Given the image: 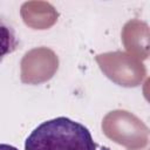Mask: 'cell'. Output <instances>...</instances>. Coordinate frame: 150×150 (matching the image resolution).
I'll return each instance as SVG.
<instances>
[{
    "instance_id": "cell-3",
    "label": "cell",
    "mask_w": 150,
    "mask_h": 150,
    "mask_svg": "<svg viewBox=\"0 0 150 150\" xmlns=\"http://www.w3.org/2000/svg\"><path fill=\"white\" fill-rule=\"evenodd\" d=\"M0 150H19L18 148L9 145V144H5V143H0Z\"/></svg>"
},
{
    "instance_id": "cell-2",
    "label": "cell",
    "mask_w": 150,
    "mask_h": 150,
    "mask_svg": "<svg viewBox=\"0 0 150 150\" xmlns=\"http://www.w3.org/2000/svg\"><path fill=\"white\" fill-rule=\"evenodd\" d=\"M19 43L20 41L13 26L0 18V63L7 55L18 49Z\"/></svg>"
},
{
    "instance_id": "cell-1",
    "label": "cell",
    "mask_w": 150,
    "mask_h": 150,
    "mask_svg": "<svg viewBox=\"0 0 150 150\" xmlns=\"http://www.w3.org/2000/svg\"><path fill=\"white\" fill-rule=\"evenodd\" d=\"M25 150H96L87 127L60 116L39 124L26 138Z\"/></svg>"
}]
</instances>
